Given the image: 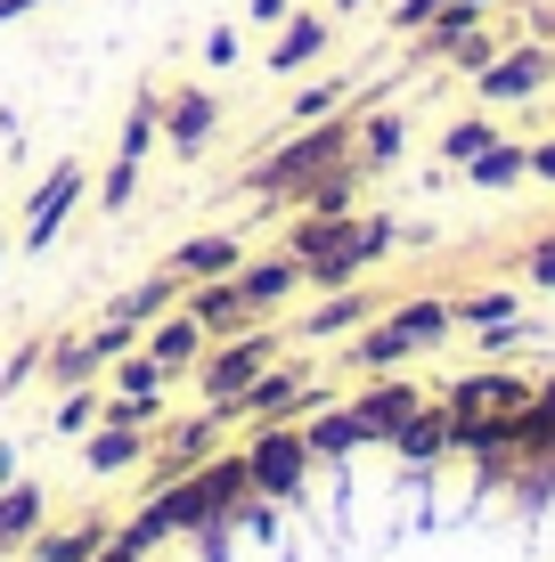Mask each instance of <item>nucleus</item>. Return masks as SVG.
Wrapping results in <instances>:
<instances>
[{
  "label": "nucleus",
  "mask_w": 555,
  "mask_h": 562,
  "mask_svg": "<svg viewBox=\"0 0 555 562\" xmlns=\"http://www.w3.org/2000/svg\"><path fill=\"white\" fill-rule=\"evenodd\" d=\"M278 359H286V335L262 318V326H245V335L204 342V359H197V375H188V383H197L204 408H237V400L254 392V375H262V367H278Z\"/></svg>",
  "instance_id": "1"
},
{
  "label": "nucleus",
  "mask_w": 555,
  "mask_h": 562,
  "mask_svg": "<svg viewBox=\"0 0 555 562\" xmlns=\"http://www.w3.org/2000/svg\"><path fill=\"white\" fill-rule=\"evenodd\" d=\"M82 196H90V164H82V155H57L42 180H33L25 212H16V254H25V261H42L49 245L66 237V221L82 212Z\"/></svg>",
  "instance_id": "2"
},
{
  "label": "nucleus",
  "mask_w": 555,
  "mask_h": 562,
  "mask_svg": "<svg viewBox=\"0 0 555 562\" xmlns=\"http://www.w3.org/2000/svg\"><path fill=\"white\" fill-rule=\"evenodd\" d=\"M328 400H335V392H328L302 359H278V367H262L254 392H245L237 408H221V416H229V432H254V424H302L311 408H328Z\"/></svg>",
  "instance_id": "3"
},
{
  "label": "nucleus",
  "mask_w": 555,
  "mask_h": 562,
  "mask_svg": "<svg viewBox=\"0 0 555 562\" xmlns=\"http://www.w3.org/2000/svg\"><path fill=\"white\" fill-rule=\"evenodd\" d=\"M237 457H245V481H254V497H295V490H311V440H302V424H254V432L237 440Z\"/></svg>",
  "instance_id": "4"
},
{
  "label": "nucleus",
  "mask_w": 555,
  "mask_h": 562,
  "mask_svg": "<svg viewBox=\"0 0 555 562\" xmlns=\"http://www.w3.org/2000/svg\"><path fill=\"white\" fill-rule=\"evenodd\" d=\"M229 449V416L221 408H188V416H164L156 424V440H147V490H164V481H180V473H197L204 457H221Z\"/></svg>",
  "instance_id": "5"
},
{
  "label": "nucleus",
  "mask_w": 555,
  "mask_h": 562,
  "mask_svg": "<svg viewBox=\"0 0 555 562\" xmlns=\"http://www.w3.org/2000/svg\"><path fill=\"white\" fill-rule=\"evenodd\" d=\"M547 82H555V49L547 42H514V49H499L482 74H474V99L482 106H523V99H540Z\"/></svg>",
  "instance_id": "6"
},
{
  "label": "nucleus",
  "mask_w": 555,
  "mask_h": 562,
  "mask_svg": "<svg viewBox=\"0 0 555 562\" xmlns=\"http://www.w3.org/2000/svg\"><path fill=\"white\" fill-rule=\"evenodd\" d=\"M425 400H433L425 383H409V375L392 367V375H359V392L343 400V408L359 416V432H368L376 449H392V432H400V424H409L417 408H425Z\"/></svg>",
  "instance_id": "7"
},
{
  "label": "nucleus",
  "mask_w": 555,
  "mask_h": 562,
  "mask_svg": "<svg viewBox=\"0 0 555 562\" xmlns=\"http://www.w3.org/2000/svg\"><path fill=\"white\" fill-rule=\"evenodd\" d=\"M385 294H376L368 278L359 285H335V294H311V310H302V326H286V342H343V335H359L368 318H385Z\"/></svg>",
  "instance_id": "8"
},
{
  "label": "nucleus",
  "mask_w": 555,
  "mask_h": 562,
  "mask_svg": "<svg viewBox=\"0 0 555 562\" xmlns=\"http://www.w3.org/2000/svg\"><path fill=\"white\" fill-rule=\"evenodd\" d=\"M221 123H229L221 90H204V82H180V90H164V147L180 155V164H197V155L221 139Z\"/></svg>",
  "instance_id": "9"
},
{
  "label": "nucleus",
  "mask_w": 555,
  "mask_h": 562,
  "mask_svg": "<svg viewBox=\"0 0 555 562\" xmlns=\"http://www.w3.org/2000/svg\"><path fill=\"white\" fill-rule=\"evenodd\" d=\"M328 49H335V16H328V9H295V16L270 33V57H262V66H270L278 82H302V74L328 66Z\"/></svg>",
  "instance_id": "10"
},
{
  "label": "nucleus",
  "mask_w": 555,
  "mask_h": 562,
  "mask_svg": "<svg viewBox=\"0 0 555 562\" xmlns=\"http://www.w3.org/2000/svg\"><path fill=\"white\" fill-rule=\"evenodd\" d=\"M531 392H540V383L507 375V367H474V375L442 383V408L449 416H514V408H531Z\"/></svg>",
  "instance_id": "11"
},
{
  "label": "nucleus",
  "mask_w": 555,
  "mask_h": 562,
  "mask_svg": "<svg viewBox=\"0 0 555 562\" xmlns=\"http://www.w3.org/2000/svg\"><path fill=\"white\" fill-rule=\"evenodd\" d=\"M180 310L204 326V335H245V326H262V310L245 302V285L237 278H204V285H180Z\"/></svg>",
  "instance_id": "12"
},
{
  "label": "nucleus",
  "mask_w": 555,
  "mask_h": 562,
  "mask_svg": "<svg viewBox=\"0 0 555 562\" xmlns=\"http://www.w3.org/2000/svg\"><path fill=\"white\" fill-rule=\"evenodd\" d=\"M204 342H213V335H204V326H197V318H188V310H180V302H171V310H164V318H147V326H140V351H147V359H156V367H164V375H197V359H204Z\"/></svg>",
  "instance_id": "13"
},
{
  "label": "nucleus",
  "mask_w": 555,
  "mask_h": 562,
  "mask_svg": "<svg viewBox=\"0 0 555 562\" xmlns=\"http://www.w3.org/2000/svg\"><path fill=\"white\" fill-rule=\"evenodd\" d=\"M237 261H245V237L237 228H204V237H180L164 254V269L180 285H204V278H237Z\"/></svg>",
  "instance_id": "14"
},
{
  "label": "nucleus",
  "mask_w": 555,
  "mask_h": 562,
  "mask_svg": "<svg viewBox=\"0 0 555 562\" xmlns=\"http://www.w3.org/2000/svg\"><path fill=\"white\" fill-rule=\"evenodd\" d=\"M400 155H409V114H400V106H359V131H352V164L376 180V171H392Z\"/></svg>",
  "instance_id": "15"
},
{
  "label": "nucleus",
  "mask_w": 555,
  "mask_h": 562,
  "mask_svg": "<svg viewBox=\"0 0 555 562\" xmlns=\"http://www.w3.org/2000/svg\"><path fill=\"white\" fill-rule=\"evenodd\" d=\"M147 440H156V432H131V424H90V432H82V473L90 481H114V473H140V464H147Z\"/></svg>",
  "instance_id": "16"
},
{
  "label": "nucleus",
  "mask_w": 555,
  "mask_h": 562,
  "mask_svg": "<svg viewBox=\"0 0 555 562\" xmlns=\"http://www.w3.org/2000/svg\"><path fill=\"white\" fill-rule=\"evenodd\" d=\"M237 285H245V302L270 318V310H286V302L302 294V261L286 254V245H278V254H245L237 261Z\"/></svg>",
  "instance_id": "17"
},
{
  "label": "nucleus",
  "mask_w": 555,
  "mask_h": 562,
  "mask_svg": "<svg viewBox=\"0 0 555 562\" xmlns=\"http://www.w3.org/2000/svg\"><path fill=\"white\" fill-rule=\"evenodd\" d=\"M42 530H49V490L16 473L9 490H0V554H25Z\"/></svg>",
  "instance_id": "18"
},
{
  "label": "nucleus",
  "mask_w": 555,
  "mask_h": 562,
  "mask_svg": "<svg viewBox=\"0 0 555 562\" xmlns=\"http://www.w3.org/2000/svg\"><path fill=\"white\" fill-rule=\"evenodd\" d=\"M107 538H114V521H107L99 506H90V514L57 521V530H42V538H33L25 554H16V562H90V554L107 547Z\"/></svg>",
  "instance_id": "19"
},
{
  "label": "nucleus",
  "mask_w": 555,
  "mask_h": 562,
  "mask_svg": "<svg viewBox=\"0 0 555 562\" xmlns=\"http://www.w3.org/2000/svg\"><path fill=\"white\" fill-rule=\"evenodd\" d=\"M417 359V342L400 335L392 318H368L352 342H343V375H392V367H409Z\"/></svg>",
  "instance_id": "20"
},
{
  "label": "nucleus",
  "mask_w": 555,
  "mask_h": 562,
  "mask_svg": "<svg viewBox=\"0 0 555 562\" xmlns=\"http://www.w3.org/2000/svg\"><path fill=\"white\" fill-rule=\"evenodd\" d=\"M164 147V82H140L123 106V123H114V155H131V164H147V155Z\"/></svg>",
  "instance_id": "21"
},
{
  "label": "nucleus",
  "mask_w": 555,
  "mask_h": 562,
  "mask_svg": "<svg viewBox=\"0 0 555 562\" xmlns=\"http://www.w3.org/2000/svg\"><path fill=\"white\" fill-rule=\"evenodd\" d=\"M359 196H368V171L343 155L335 171H319V180H302L295 196H286V212H359Z\"/></svg>",
  "instance_id": "22"
},
{
  "label": "nucleus",
  "mask_w": 555,
  "mask_h": 562,
  "mask_svg": "<svg viewBox=\"0 0 555 562\" xmlns=\"http://www.w3.org/2000/svg\"><path fill=\"white\" fill-rule=\"evenodd\" d=\"M42 375H49V392H74V383H99V375H107L99 351H90V326H66V335H49Z\"/></svg>",
  "instance_id": "23"
},
{
  "label": "nucleus",
  "mask_w": 555,
  "mask_h": 562,
  "mask_svg": "<svg viewBox=\"0 0 555 562\" xmlns=\"http://www.w3.org/2000/svg\"><path fill=\"white\" fill-rule=\"evenodd\" d=\"M385 318L417 342V351H442V342L457 335V318H449V302H442V294H400V302L385 310Z\"/></svg>",
  "instance_id": "24"
},
{
  "label": "nucleus",
  "mask_w": 555,
  "mask_h": 562,
  "mask_svg": "<svg viewBox=\"0 0 555 562\" xmlns=\"http://www.w3.org/2000/svg\"><path fill=\"white\" fill-rule=\"evenodd\" d=\"M352 221H359V212H286V254H295V261L335 254V245L352 237Z\"/></svg>",
  "instance_id": "25"
},
{
  "label": "nucleus",
  "mask_w": 555,
  "mask_h": 562,
  "mask_svg": "<svg viewBox=\"0 0 555 562\" xmlns=\"http://www.w3.org/2000/svg\"><path fill=\"white\" fill-rule=\"evenodd\" d=\"M392 457H400V464H433V457H449V408H442V400H425V408H417V416L392 432Z\"/></svg>",
  "instance_id": "26"
},
{
  "label": "nucleus",
  "mask_w": 555,
  "mask_h": 562,
  "mask_svg": "<svg viewBox=\"0 0 555 562\" xmlns=\"http://www.w3.org/2000/svg\"><path fill=\"white\" fill-rule=\"evenodd\" d=\"M302 440H311V457H352V449H368V432H359V416L343 408V400H328V408L302 416Z\"/></svg>",
  "instance_id": "27"
},
{
  "label": "nucleus",
  "mask_w": 555,
  "mask_h": 562,
  "mask_svg": "<svg viewBox=\"0 0 555 562\" xmlns=\"http://www.w3.org/2000/svg\"><path fill=\"white\" fill-rule=\"evenodd\" d=\"M343 106H352V74H311V82H295V99H286V123H328Z\"/></svg>",
  "instance_id": "28"
},
{
  "label": "nucleus",
  "mask_w": 555,
  "mask_h": 562,
  "mask_svg": "<svg viewBox=\"0 0 555 562\" xmlns=\"http://www.w3.org/2000/svg\"><path fill=\"white\" fill-rule=\"evenodd\" d=\"M180 302V278H171V269H147L140 285H123V294H114L107 310L114 318H131V326H147V318H164V310Z\"/></svg>",
  "instance_id": "29"
},
{
  "label": "nucleus",
  "mask_w": 555,
  "mask_h": 562,
  "mask_svg": "<svg viewBox=\"0 0 555 562\" xmlns=\"http://www.w3.org/2000/svg\"><path fill=\"white\" fill-rule=\"evenodd\" d=\"M107 392H147V400H171V392H180V375H164V367L147 359V351H123V359L107 367Z\"/></svg>",
  "instance_id": "30"
},
{
  "label": "nucleus",
  "mask_w": 555,
  "mask_h": 562,
  "mask_svg": "<svg viewBox=\"0 0 555 562\" xmlns=\"http://www.w3.org/2000/svg\"><path fill=\"white\" fill-rule=\"evenodd\" d=\"M140 171H147V164H131V155H107V171L90 180V204H99L107 221H114V212H131V204H140Z\"/></svg>",
  "instance_id": "31"
},
{
  "label": "nucleus",
  "mask_w": 555,
  "mask_h": 562,
  "mask_svg": "<svg viewBox=\"0 0 555 562\" xmlns=\"http://www.w3.org/2000/svg\"><path fill=\"white\" fill-rule=\"evenodd\" d=\"M466 180H474V188H514V180H531V155L514 147V139H490V147L466 164Z\"/></svg>",
  "instance_id": "32"
},
{
  "label": "nucleus",
  "mask_w": 555,
  "mask_h": 562,
  "mask_svg": "<svg viewBox=\"0 0 555 562\" xmlns=\"http://www.w3.org/2000/svg\"><path fill=\"white\" fill-rule=\"evenodd\" d=\"M490 139H507V131L490 123V114H457V123L442 131V164H449V171H466V164H474V155H482Z\"/></svg>",
  "instance_id": "33"
},
{
  "label": "nucleus",
  "mask_w": 555,
  "mask_h": 562,
  "mask_svg": "<svg viewBox=\"0 0 555 562\" xmlns=\"http://www.w3.org/2000/svg\"><path fill=\"white\" fill-rule=\"evenodd\" d=\"M449 318H457V326H474V335H482V326H507V318H523V302H514L507 285H482V294L449 302Z\"/></svg>",
  "instance_id": "34"
},
{
  "label": "nucleus",
  "mask_w": 555,
  "mask_h": 562,
  "mask_svg": "<svg viewBox=\"0 0 555 562\" xmlns=\"http://www.w3.org/2000/svg\"><path fill=\"white\" fill-rule=\"evenodd\" d=\"M99 408H107V392H99V383H74V392H57L49 424H57V432H66V440H82L90 424H99Z\"/></svg>",
  "instance_id": "35"
},
{
  "label": "nucleus",
  "mask_w": 555,
  "mask_h": 562,
  "mask_svg": "<svg viewBox=\"0 0 555 562\" xmlns=\"http://www.w3.org/2000/svg\"><path fill=\"white\" fill-rule=\"evenodd\" d=\"M507 42H499V33H490V25H474V33H457V42L442 49V66H457V74H466V82H474V74H482L490 66V57H499Z\"/></svg>",
  "instance_id": "36"
},
{
  "label": "nucleus",
  "mask_w": 555,
  "mask_h": 562,
  "mask_svg": "<svg viewBox=\"0 0 555 562\" xmlns=\"http://www.w3.org/2000/svg\"><path fill=\"white\" fill-rule=\"evenodd\" d=\"M164 408H171V400H147V392H107V424H131V432H156V424H164Z\"/></svg>",
  "instance_id": "37"
},
{
  "label": "nucleus",
  "mask_w": 555,
  "mask_h": 562,
  "mask_svg": "<svg viewBox=\"0 0 555 562\" xmlns=\"http://www.w3.org/2000/svg\"><path fill=\"white\" fill-rule=\"evenodd\" d=\"M42 351H49V335H25V342L9 351V359H0V400H16V392L33 383V375H42Z\"/></svg>",
  "instance_id": "38"
},
{
  "label": "nucleus",
  "mask_w": 555,
  "mask_h": 562,
  "mask_svg": "<svg viewBox=\"0 0 555 562\" xmlns=\"http://www.w3.org/2000/svg\"><path fill=\"white\" fill-rule=\"evenodd\" d=\"M433 16H442V0H392V16H385V25L400 33V42H417V33H425Z\"/></svg>",
  "instance_id": "39"
},
{
  "label": "nucleus",
  "mask_w": 555,
  "mask_h": 562,
  "mask_svg": "<svg viewBox=\"0 0 555 562\" xmlns=\"http://www.w3.org/2000/svg\"><path fill=\"white\" fill-rule=\"evenodd\" d=\"M237 49H245V33H237V25H213V33H204V66H213V74L237 66Z\"/></svg>",
  "instance_id": "40"
},
{
  "label": "nucleus",
  "mask_w": 555,
  "mask_h": 562,
  "mask_svg": "<svg viewBox=\"0 0 555 562\" xmlns=\"http://www.w3.org/2000/svg\"><path fill=\"white\" fill-rule=\"evenodd\" d=\"M523 342H531V326H523V318H507V326H482V351H490V359L523 351Z\"/></svg>",
  "instance_id": "41"
},
{
  "label": "nucleus",
  "mask_w": 555,
  "mask_h": 562,
  "mask_svg": "<svg viewBox=\"0 0 555 562\" xmlns=\"http://www.w3.org/2000/svg\"><path fill=\"white\" fill-rule=\"evenodd\" d=\"M302 0H245V25H262V33H278L286 16H295Z\"/></svg>",
  "instance_id": "42"
},
{
  "label": "nucleus",
  "mask_w": 555,
  "mask_h": 562,
  "mask_svg": "<svg viewBox=\"0 0 555 562\" xmlns=\"http://www.w3.org/2000/svg\"><path fill=\"white\" fill-rule=\"evenodd\" d=\"M523 278H531V285H547V294H555V237H540V245L523 254Z\"/></svg>",
  "instance_id": "43"
},
{
  "label": "nucleus",
  "mask_w": 555,
  "mask_h": 562,
  "mask_svg": "<svg viewBox=\"0 0 555 562\" xmlns=\"http://www.w3.org/2000/svg\"><path fill=\"white\" fill-rule=\"evenodd\" d=\"M523 155H531V180H547V188H555V139H531Z\"/></svg>",
  "instance_id": "44"
},
{
  "label": "nucleus",
  "mask_w": 555,
  "mask_h": 562,
  "mask_svg": "<svg viewBox=\"0 0 555 562\" xmlns=\"http://www.w3.org/2000/svg\"><path fill=\"white\" fill-rule=\"evenodd\" d=\"M531 42L555 49V0H531Z\"/></svg>",
  "instance_id": "45"
},
{
  "label": "nucleus",
  "mask_w": 555,
  "mask_h": 562,
  "mask_svg": "<svg viewBox=\"0 0 555 562\" xmlns=\"http://www.w3.org/2000/svg\"><path fill=\"white\" fill-rule=\"evenodd\" d=\"M90 562H140V554H131V547H123V538H107V547H99V554H90Z\"/></svg>",
  "instance_id": "46"
},
{
  "label": "nucleus",
  "mask_w": 555,
  "mask_h": 562,
  "mask_svg": "<svg viewBox=\"0 0 555 562\" xmlns=\"http://www.w3.org/2000/svg\"><path fill=\"white\" fill-rule=\"evenodd\" d=\"M42 0H0V25H16V16H33Z\"/></svg>",
  "instance_id": "47"
},
{
  "label": "nucleus",
  "mask_w": 555,
  "mask_h": 562,
  "mask_svg": "<svg viewBox=\"0 0 555 562\" xmlns=\"http://www.w3.org/2000/svg\"><path fill=\"white\" fill-rule=\"evenodd\" d=\"M9 481H16V449L0 440V490H9Z\"/></svg>",
  "instance_id": "48"
},
{
  "label": "nucleus",
  "mask_w": 555,
  "mask_h": 562,
  "mask_svg": "<svg viewBox=\"0 0 555 562\" xmlns=\"http://www.w3.org/2000/svg\"><path fill=\"white\" fill-rule=\"evenodd\" d=\"M359 9H368V0H328V16H359Z\"/></svg>",
  "instance_id": "49"
},
{
  "label": "nucleus",
  "mask_w": 555,
  "mask_h": 562,
  "mask_svg": "<svg viewBox=\"0 0 555 562\" xmlns=\"http://www.w3.org/2000/svg\"><path fill=\"white\" fill-rule=\"evenodd\" d=\"M474 9H499V0H474Z\"/></svg>",
  "instance_id": "50"
}]
</instances>
